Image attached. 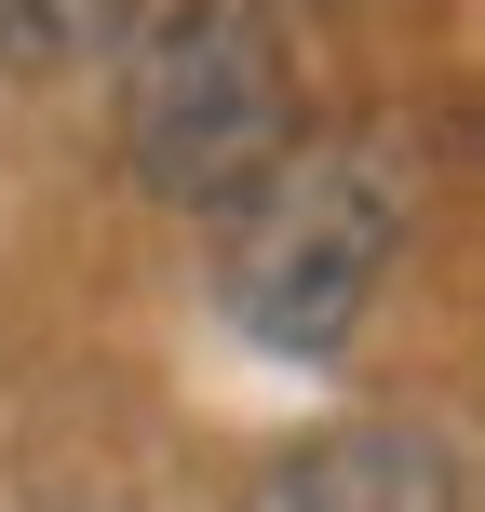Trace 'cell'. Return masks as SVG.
I'll return each instance as SVG.
<instances>
[{
  "label": "cell",
  "mask_w": 485,
  "mask_h": 512,
  "mask_svg": "<svg viewBox=\"0 0 485 512\" xmlns=\"http://www.w3.org/2000/svg\"><path fill=\"white\" fill-rule=\"evenodd\" d=\"M418 230V162L391 135H324V149H283L270 176L230 203V283L256 351H337L378 297V270Z\"/></svg>",
  "instance_id": "obj_1"
},
{
  "label": "cell",
  "mask_w": 485,
  "mask_h": 512,
  "mask_svg": "<svg viewBox=\"0 0 485 512\" xmlns=\"http://www.w3.org/2000/svg\"><path fill=\"white\" fill-rule=\"evenodd\" d=\"M122 135H135V176H149L162 203H216L230 216L243 189L297 149V68H283L270 14H256V0H176V14L135 41Z\"/></svg>",
  "instance_id": "obj_2"
},
{
  "label": "cell",
  "mask_w": 485,
  "mask_h": 512,
  "mask_svg": "<svg viewBox=\"0 0 485 512\" xmlns=\"http://www.w3.org/2000/svg\"><path fill=\"white\" fill-rule=\"evenodd\" d=\"M243 512H459V472L418 418H351V432H310L297 459H270Z\"/></svg>",
  "instance_id": "obj_3"
},
{
  "label": "cell",
  "mask_w": 485,
  "mask_h": 512,
  "mask_svg": "<svg viewBox=\"0 0 485 512\" xmlns=\"http://www.w3.org/2000/svg\"><path fill=\"white\" fill-rule=\"evenodd\" d=\"M135 41V0H0V68H95Z\"/></svg>",
  "instance_id": "obj_4"
}]
</instances>
